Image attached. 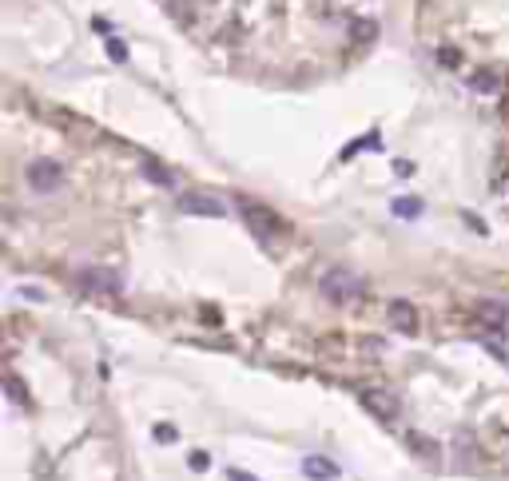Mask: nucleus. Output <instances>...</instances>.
<instances>
[{
  "label": "nucleus",
  "mask_w": 509,
  "mask_h": 481,
  "mask_svg": "<svg viewBox=\"0 0 509 481\" xmlns=\"http://www.w3.org/2000/svg\"><path fill=\"white\" fill-rule=\"evenodd\" d=\"M239 211H243V219H247L251 231L259 235V239H267V243L291 231L283 215H274V211L267 207V203H255V199H239Z\"/></svg>",
  "instance_id": "1"
},
{
  "label": "nucleus",
  "mask_w": 509,
  "mask_h": 481,
  "mask_svg": "<svg viewBox=\"0 0 509 481\" xmlns=\"http://www.w3.org/2000/svg\"><path fill=\"white\" fill-rule=\"evenodd\" d=\"M319 291H323L330 302H350V298L362 295V279L347 267H330V271L319 279Z\"/></svg>",
  "instance_id": "2"
},
{
  "label": "nucleus",
  "mask_w": 509,
  "mask_h": 481,
  "mask_svg": "<svg viewBox=\"0 0 509 481\" xmlns=\"http://www.w3.org/2000/svg\"><path fill=\"white\" fill-rule=\"evenodd\" d=\"M358 402L370 410L374 418H382V421H394L398 418V398L390 394V390H382V386H358Z\"/></svg>",
  "instance_id": "3"
},
{
  "label": "nucleus",
  "mask_w": 509,
  "mask_h": 481,
  "mask_svg": "<svg viewBox=\"0 0 509 481\" xmlns=\"http://www.w3.org/2000/svg\"><path fill=\"white\" fill-rule=\"evenodd\" d=\"M76 283L84 286V291H92V295H116L120 291V274L108 271V267H84V271L76 274Z\"/></svg>",
  "instance_id": "4"
},
{
  "label": "nucleus",
  "mask_w": 509,
  "mask_h": 481,
  "mask_svg": "<svg viewBox=\"0 0 509 481\" xmlns=\"http://www.w3.org/2000/svg\"><path fill=\"white\" fill-rule=\"evenodd\" d=\"M179 211H187V215H207V219H223L227 215L223 199L207 195V191H187V195L179 199Z\"/></svg>",
  "instance_id": "5"
},
{
  "label": "nucleus",
  "mask_w": 509,
  "mask_h": 481,
  "mask_svg": "<svg viewBox=\"0 0 509 481\" xmlns=\"http://www.w3.org/2000/svg\"><path fill=\"white\" fill-rule=\"evenodd\" d=\"M64 179L60 163L56 160H32L28 163V183H32V191H56Z\"/></svg>",
  "instance_id": "6"
},
{
  "label": "nucleus",
  "mask_w": 509,
  "mask_h": 481,
  "mask_svg": "<svg viewBox=\"0 0 509 481\" xmlns=\"http://www.w3.org/2000/svg\"><path fill=\"white\" fill-rule=\"evenodd\" d=\"M386 314H390V326H394L398 334H414L418 330V310H414L406 298H394V302L386 307Z\"/></svg>",
  "instance_id": "7"
},
{
  "label": "nucleus",
  "mask_w": 509,
  "mask_h": 481,
  "mask_svg": "<svg viewBox=\"0 0 509 481\" xmlns=\"http://www.w3.org/2000/svg\"><path fill=\"white\" fill-rule=\"evenodd\" d=\"M302 473L311 481H335L342 469H338V461H330V457H323V454H307L302 457Z\"/></svg>",
  "instance_id": "8"
},
{
  "label": "nucleus",
  "mask_w": 509,
  "mask_h": 481,
  "mask_svg": "<svg viewBox=\"0 0 509 481\" xmlns=\"http://www.w3.org/2000/svg\"><path fill=\"white\" fill-rule=\"evenodd\" d=\"M406 445H410V454H414V457H422L426 466H438V461H442V449H438V442H434V438H426V433H414V430H410Z\"/></svg>",
  "instance_id": "9"
},
{
  "label": "nucleus",
  "mask_w": 509,
  "mask_h": 481,
  "mask_svg": "<svg viewBox=\"0 0 509 481\" xmlns=\"http://www.w3.org/2000/svg\"><path fill=\"white\" fill-rule=\"evenodd\" d=\"M477 314H482V319L489 322L494 330H501V326H505V319H509V310L501 307V302H477Z\"/></svg>",
  "instance_id": "10"
},
{
  "label": "nucleus",
  "mask_w": 509,
  "mask_h": 481,
  "mask_svg": "<svg viewBox=\"0 0 509 481\" xmlns=\"http://www.w3.org/2000/svg\"><path fill=\"white\" fill-rule=\"evenodd\" d=\"M144 175H148L151 183H160V187H175V175L167 172V167H160L155 160H148V163H144Z\"/></svg>",
  "instance_id": "11"
},
{
  "label": "nucleus",
  "mask_w": 509,
  "mask_h": 481,
  "mask_svg": "<svg viewBox=\"0 0 509 481\" xmlns=\"http://www.w3.org/2000/svg\"><path fill=\"white\" fill-rule=\"evenodd\" d=\"M394 215L398 219H418V215H422V199H394Z\"/></svg>",
  "instance_id": "12"
},
{
  "label": "nucleus",
  "mask_w": 509,
  "mask_h": 481,
  "mask_svg": "<svg viewBox=\"0 0 509 481\" xmlns=\"http://www.w3.org/2000/svg\"><path fill=\"white\" fill-rule=\"evenodd\" d=\"M350 36L358 40V44H370L378 36V28H374V20H350Z\"/></svg>",
  "instance_id": "13"
},
{
  "label": "nucleus",
  "mask_w": 509,
  "mask_h": 481,
  "mask_svg": "<svg viewBox=\"0 0 509 481\" xmlns=\"http://www.w3.org/2000/svg\"><path fill=\"white\" fill-rule=\"evenodd\" d=\"M470 88H473V92H497L501 80H497L494 72H477V76H470Z\"/></svg>",
  "instance_id": "14"
},
{
  "label": "nucleus",
  "mask_w": 509,
  "mask_h": 481,
  "mask_svg": "<svg viewBox=\"0 0 509 481\" xmlns=\"http://www.w3.org/2000/svg\"><path fill=\"white\" fill-rule=\"evenodd\" d=\"M482 342L489 346V350H494L497 358H505V362H509V342H505V338H501L497 330H485V334H482Z\"/></svg>",
  "instance_id": "15"
},
{
  "label": "nucleus",
  "mask_w": 509,
  "mask_h": 481,
  "mask_svg": "<svg viewBox=\"0 0 509 481\" xmlns=\"http://www.w3.org/2000/svg\"><path fill=\"white\" fill-rule=\"evenodd\" d=\"M366 148H382V139L374 136V132H370V136H362L358 144H350V148H342V160H350V155H358V151H366Z\"/></svg>",
  "instance_id": "16"
},
{
  "label": "nucleus",
  "mask_w": 509,
  "mask_h": 481,
  "mask_svg": "<svg viewBox=\"0 0 509 481\" xmlns=\"http://www.w3.org/2000/svg\"><path fill=\"white\" fill-rule=\"evenodd\" d=\"M108 56H112V60L116 64H127V44H124V40H108Z\"/></svg>",
  "instance_id": "17"
},
{
  "label": "nucleus",
  "mask_w": 509,
  "mask_h": 481,
  "mask_svg": "<svg viewBox=\"0 0 509 481\" xmlns=\"http://www.w3.org/2000/svg\"><path fill=\"white\" fill-rule=\"evenodd\" d=\"M4 386H8V394H13V402H25V386H20V378H4Z\"/></svg>",
  "instance_id": "18"
},
{
  "label": "nucleus",
  "mask_w": 509,
  "mask_h": 481,
  "mask_svg": "<svg viewBox=\"0 0 509 481\" xmlns=\"http://www.w3.org/2000/svg\"><path fill=\"white\" fill-rule=\"evenodd\" d=\"M155 442H175V426H155Z\"/></svg>",
  "instance_id": "19"
},
{
  "label": "nucleus",
  "mask_w": 509,
  "mask_h": 481,
  "mask_svg": "<svg viewBox=\"0 0 509 481\" xmlns=\"http://www.w3.org/2000/svg\"><path fill=\"white\" fill-rule=\"evenodd\" d=\"M227 481H259V477H251L247 469H227Z\"/></svg>",
  "instance_id": "20"
},
{
  "label": "nucleus",
  "mask_w": 509,
  "mask_h": 481,
  "mask_svg": "<svg viewBox=\"0 0 509 481\" xmlns=\"http://www.w3.org/2000/svg\"><path fill=\"white\" fill-rule=\"evenodd\" d=\"M438 60H442V64H458V52H454V48H442V52H438Z\"/></svg>",
  "instance_id": "21"
},
{
  "label": "nucleus",
  "mask_w": 509,
  "mask_h": 481,
  "mask_svg": "<svg viewBox=\"0 0 509 481\" xmlns=\"http://www.w3.org/2000/svg\"><path fill=\"white\" fill-rule=\"evenodd\" d=\"M207 461H211L207 454H191V469H207Z\"/></svg>",
  "instance_id": "22"
},
{
  "label": "nucleus",
  "mask_w": 509,
  "mask_h": 481,
  "mask_svg": "<svg viewBox=\"0 0 509 481\" xmlns=\"http://www.w3.org/2000/svg\"><path fill=\"white\" fill-rule=\"evenodd\" d=\"M394 172L402 175V179H406V175H414V167H410V163H406V160H398V163H394Z\"/></svg>",
  "instance_id": "23"
}]
</instances>
